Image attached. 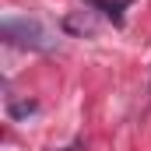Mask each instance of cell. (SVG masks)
<instances>
[{
	"mask_svg": "<svg viewBox=\"0 0 151 151\" xmlns=\"http://www.w3.org/2000/svg\"><path fill=\"white\" fill-rule=\"evenodd\" d=\"M0 32H4L7 42H14V46H21V49H53V46H56L53 32H49L42 21H35V18L7 14L4 25H0Z\"/></svg>",
	"mask_w": 151,
	"mask_h": 151,
	"instance_id": "obj_1",
	"label": "cell"
},
{
	"mask_svg": "<svg viewBox=\"0 0 151 151\" xmlns=\"http://www.w3.org/2000/svg\"><path fill=\"white\" fill-rule=\"evenodd\" d=\"M7 113L14 116V119H21V116H32V113H35V102H32V99H25V102H11V106H7Z\"/></svg>",
	"mask_w": 151,
	"mask_h": 151,
	"instance_id": "obj_2",
	"label": "cell"
}]
</instances>
